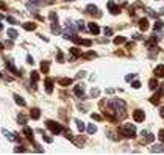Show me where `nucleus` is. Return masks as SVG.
Segmentation results:
<instances>
[{
    "label": "nucleus",
    "instance_id": "52",
    "mask_svg": "<svg viewBox=\"0 0 164 155\" xmlns=\"http://www.w3.org/2000/svg\"><path fill=\"white\" fill-rule=\"evenodd\" d=\"M2 49H3V44H2V42H0V50H2Z\"/></svg>",
    "mask_w": 164,
    "mask_h": 155
},
{
    "label": "nucleus",
    "instance_id": "22",
    "mask_svg": "<svg viewBox=\"0 0 164 155\" xmlns=\"http://www.w3.org/2000/svg\"><path fill=\"white\" fill-rule=\"evenodd\" d=\"M81 57L86 58V60H91V58H95V57H97V53H95L94 50H89V52H86V53H81Z\"/></svg>",
    "mask_w": 164,
    "mask_h": 155
},
{
    "label": "nucleus",
    "instance_id": "27",
    "mask_svg": "<svg viewBox=\"0 0 164 155\" xmlns=\"http://www.w3.org/2000/svg\"><path fill=\"white\" fill-rule=\"evenodd\" d=\"M125 38H124V36H116V38H114V41H113V42H114L116 45H119V44H124L125 42Z\"/></svg>",
    "mask_w": 164,
    "mask_h": 155
},
{
    "label": "nucleus",
    "instance_id": "3",
    "mask_svg": "<svg viewBox=\"0 0 164 155\" xmlns=\"http://www.w3.org/2000/svg\"><path fill=\"white\" fill-rule=\"evenodd\" d=\"M45 125L49 127L50 132H52L53 135H60L61 132H63V127H61L60 122H55V121H50V119H49L47 122H45Z\"/></svg>",
    "mask_w": 164,
    "mask_h": 155
},
{
    "label": "nucleus",
    "instance_id": "25",
    "mask_svg": "<svg viewBox=\"0 0 164 155\" xmlns=\"http://www.w3.org/2000/svg\"><path fill=\"white\" fill-rule=\"evenodd\" d=\"M6 33H8V36H10L11 39H16L17 36H19V33H17V30H14V28H10V30L6 31Z\"/></svg>",
    "mask_w": 164,
    "mask_h": 155
},
{
    "label": "nucleus",
    "instance_id": "37",
    "mask_svg": "<svg viewBox=\"0 0 164 155\" xmlns=\"http://www.w3.org/2000/svg\"><path fill=\"white\" fill-rule=\"evenodd\" d=\"M91 117H92L94 121H102V116H100L99 113H92V115H91Z\"/></svg>",
    "mask_w": 164,
    "mask_h": 155
},
{
    "label": "nucleus",
    "instance_id": "17",
    "mask_svg": "<svg viewBox=\"0 0 164 155\" xmlns=\"http://www.w3.org/2000/svg\"><path fill=\"white\" fill-rule=\"evenodd\" d=\"M24 133H25V136H27V138H28L30 141H33V139H34V136H33L34 132L31 130L30 127H24Z\"/></svg>",
    "mask_w": 164,
    "mask_h": 155
},
{
    "label": "nucleus",
    "instance_id": "11",
    "mask_svg": "<svg viewBox=\"0 0 164 155\" xmlns=\"http://www.w3.org/2000/svg\"><path fill=\"white\" fill-rule=\"evenodd\" d=\"M30 117H31V119H39V117H41V110H39V108H31V110H30Z\"/></svg>",
    "mask_w": 164,
    "mask_h": 155
},
{
    "label": "nucleus",
    "instance_id": "36",
    "mask_svg": "<svg viewBox=\"0 0 164 155\" xmlns=\"http://www.w3.org/2000/svg\"><path fill=\"white\" fill-rule=\"evenodd\" d=\"M158 96H159V97H161V96H164V85H161V86H159L158 85Z\"/></svg>",
    "mask_w": 164,
    "mask_h": 155
},
{
    "label": "nucleus",
    "instance_id": "2",
    "mask_svg": "<svg viewBox=\"0 0 164 155\" xmlns=\"http://www.w3.org/2000/svg\"><path fill=\"white\" fill-rule=\"evenodd\" d=\"M119 133L124 138H134L136 136V127L133 124H124L122 127H119Z\"/></svg>",
    "mask_w": 164,
    "mask_h": 155
},
{
    "label": "nucleus",
    "instance_id": "18",
    "mask_svg": "<svg viewBox=\"0 0 164 155\" xmlns=\"http://www.w3.org/2000/svg\"><path fill=\"white\" fill-rule=\"evenodd\" d=\"M70 55L77 60V58H80V57H81V50H80L78 47H70Z\"/></svg>",
    "mask_w": 164,
    "mask_h": 155
},
{
    "label": "nucleus",
    "instance_id": "31",
    "mask_svg": "<svg viewBox=\"0 0 164 155\" xmlns=\"http://www.w3.org/2000/svg\"><path fill=\"white\" fill-rule=\"evenodd\" d=\"M75 124H77V127H78V130L80 132H83L86 127H84V124H83V121H80V119H75Z\"/></svg>",
    "mask_w": 164,
    "mask_h": 155
},
{
    "label": "nucleus",
    "instance_id": "1",
    "mask_svg": "<svg viewBox=\"0 0 164 155\" xmlns=\"http://www.w3.org/2000/svg\"><path fill=\"white\" fill-rule=\"evenodd\" d=\"M111 107H113V110H114V113L117 115V119L119 117H122L125 115V110H127V103L124 102V100H120V99H113L111 102Z\"/></svg>",
    "mask_w": 164,
    "mask_h": 155
},
{
    "label": "nucleus",
    "instance_id": "50",
    "mask_svg": "<svg viewBox=\"0 0 164 155\" xmlns=\"http://www.w3.org/2000/svg\"><path fill=\"white\" fill-rule=\"evenodd\" d=\"M159 115H161V117H164V107H161V110H159Z\"/></svg>",
    "mask_w": 164,
    "mask_h": 155
},
{
    "label": "nucleus",
    "instance_id": "5",
    "mask_svg": "<svg viewBox=\"0 0 164 155\" xmlns=\"http://www.w3.org/2000/svg\"><path fill=\"white\" fill-rule=\"evenodd\" d=\"M108 10H109V13H111V14H114V16L120 13L119 5H116V3L113 2V0H109V2H108Z\"/></svg>",
    "mask_w": 164,
    "mask_h": 155
},
{
    "label": "nucleus",
    "instance_id": "12",
    "mask_svg": "<svg viewBox=\"0 0 164 155\" xmlns=\"http://www.w3.org/2000/svg\"><path fill=\"white\" fill-rule=\"evenodd\" d=\"M142 136H144V143H152V141H155V135L150 133V132H142Z\"/></svg>",
    "mask_w": 164,
    "mask_h": 155
},
{
    "label": "nucleus",
    "instance_id": "42",
    "mask_svg": "<svg viewBox=\"0 0 164 155\" xmlns=\"http://www.w3.org/2000/svg\"><path fill=\"white\" fill-rule=\"evenodd\" d=\"M103 31H105V36H111V35H113V30L108 28V27H106V28H105Z\"/></svg>",
    "mask_w": 164,
    "mask_h": 155
},
{
    "label": "nucleus",
    "instance_id": "30",
    "mask_svg": "<svg viewBox=\"0 0 164 155\" xmlns=\"http://www.w3.org/2000/svg\"><path fill=\"white\" fill-rule=\"evenodd\" d=\"M17 122L22 125H25V122H27V116L25 115H17Z\"/></svg>",
    "mask_w": 164,
    "mask_h": 155
},
{
    "label": "nucleus",
    "instance_id": "39",
    "mask_svg": "<svg viewBox=\"0 0 164 155\" xmlns=\"http://www.w3.org/2000/svg\"><path fill=\"white\" fill-rule=\"evenodd\" d=\"M131 86H133L134 89H139L141 88V81H138V80H134L133 83H131Z\"/></svg>",
    "mask_w": 164,
    "mask_h": 155
},
{
    "label": "nucleus",
    "instance_id": "19",
    "mask_svg": "<svg viewBox=\"0 0 164 155\" xmlns=\"http://www.w3.org/2000/svg\"><path fill=\"white\" fill-rule=\"evenodd\" d=\"M163 27H164L163 21H161V19H156V21H155V24H153V31H159V30H163Z\"/></svg>",
    "mask_w": 164,
    "mask_h": 155
},
{
    "label": "nucleus",
    "instance_id": "8",
    "mask_svg": "<svg viewBox=\"0 0 164 155\" xmlns=\"http://www.w3.org/2000/svg\"><path fill=\"white\" fill-rule=\"evenodd\" d=\"M45 85V91H47V94H52L53 93V79H50V77H47L44 81Z\"/></svg>",
    "mask_w": 164,
    "mask_h": 155
},
{
    "label": "nucleus",
    "instance_id": "4",
    "mask_svg": "<svg viewBox=\"0 0 164 155\" xmlns=\"http://www.w3.org/2000/svg\"><path fill=\"white\" fill-rule=\"evenodd\" d=\"M86 13L91 16H95V17H99V16H102V13L99 11V8L95 6V5H88L86 6Z\"/></svg>",
    "mask_w": 164,
    "mask_h": 155
},
{
    "label": "nucleus",
    "instance_id": "24",
    "mask_svg": "<svg viewBox=\"0 0 164 155\" xmlns=\"http://www.w3.org/2000/svg\"><path fill=\"white\" fill-rule=\"evenodd\" d=\"M158 85H159V83H158V80H156V79H152V80L149 81V88L152 89V91H153V89H156V88H158Z\"/></svg>",
    "mask_w": 164,
    "mask_h": 155
},
{
    "label": "nucleus",
    "instance_id": "21",
    "mask_svg": "<svg viewBox=\"0 0 164 155\" xmlns=\"http://www.w3.org/2000/svg\"><path fill=\"white\" fill-rule=\"evenodd\" d=\"M39 80V74L36 71H33L31 72V86H33V88H36V81Z\"/></svg>",
    "mask_w": 164,
    "mask_h": 155
},
{
    "label": "nucleus",
    "instance_id": "38",
    "mask_svg": "<svg viewBox=\"0 0 164 155\" xmlns=\"http://www.w3.org/2000/svg\"><path fill=\"white\" fill-rule=\"evenodd\" d=\"M92 44V41H89V39H81L80 41V45H91Z\"/></svg>",
    "mask_w": 164,
    "mask_h": 155
},
{
    "label": "nucleus",
    "instance_id": "40",
    "mask_svg": "<svg viewBox=\"0 0 164 155\" xmlns=\"http://www.w3.org/2000/svg\"><path fill=\"white\" fill-rule=\"evenodd\" d=\"M158 138H159V141H161V143H164V130H159Z\"/></svg>",
    "mask_w": 164,
    "mask_h": 155
},
{
    "label": "nucleus",
    "instance_id": "43",
    "mask_svg": "<svg viewBox=\"0 0 164 155\" xmlns=\"http://www.w3.org/2000/svg\"><path fill=\"white\" fill-rule=\"evenodd\" d=\"M134 77H136L134 74H128V75H125V80H127V81H130V80H134Z\"/></svg>",
    "mask_w": 164,
    "mask_h": 155
},
{
    "label": "nucleus",
    "instance_id": "14",
    "mask_svg": "<svg viewBox=\"0 0 164 155\" xmlns=\"http://www.w3.org/2000/svg\"><path fill=\"white\" fill-rule=\"evenodd\" d=\"M155 77H158V79H161V77H164V66L159 64L155 67Z\"/></svg>",
    "mask_w": 164,
    "mask_h": 155
},
{
    "label": "nucleus",
    "instance_id": "29",
    "mask_svg": "<svg viewBox=\"0 0 164 155\" xmlns=\"http://www.w3.org/2000/svg\"><path fill=\"white\" fill-rule=\"evenodd\" d=\"M158 42V38H155V36H152V38H150L147 42H145V45H147V47H153V44H156Z\"/></svg>",
    "mask_w": 164,
    "mask_h": 155
},
{
    "label": "nucleus",
    "instance_id": "7",
    "mask_svg": "<svg viewBox=\"0 0 164 155\" xmlns=\"http://www.w3.org/2000/svg\"><path fill=\"white\" fill-rule=\"evenodd\" d=\"M74 93H75V96H78L80 99H84V85L83 83L77 85L74 88Z\"/></svg>",
    "mask_w": 164,
    "mask_h": 155
},
{
    "label": "nucleus",
    "instance_id": "32",
    "mask_svg": "<svg viewBox=\"0 0 164 155\" xmlns=\"http://www.w3.org/2000/svg\"><path fill=\"white\" fill-rule=\"evenodd\" d=\"M39 133H41V135H42V139L45 141V143H52V141H53V139H52V138H50V136H49V135H45V133H44V132H42V130H39Z\"/></svg>",
    "mask_w": 164,
    "mask_h": 155
},
{
    "label": "nucleus",
    "instance_id": "9",
    "mask_svg": "<svg viewBox=\"0 0 164 155\" xmlns=\"http://www.w3.org/2000/svg\"><path fill=\"white\" fill-rule=\"evenodd\" d=\"M6 67L10 69V72H11L13 75H17V77H20V72L16 69V66L13 64V61H11V60H8V61H6Z\"/></svg>",
    "mask_w": 164,
    "mask_h": 155
},
{
    "label": "nucleus",
    "instance_id": "33",
    "mask_svg": "<svg viewBox=\"0 0 164 155\" xmlns=\"http://www.w3.org/2000/svg\"><path fill=\"white\" fill-rule=\"evenodd\" d=\"M6 21H8V24H11V25H16V24H17V21H16L13 16H8V17H6Z\"/></svg>",
    "mask_w": 164,
    "mask_h": 155
},
{
    "label": "nucleus",
    "instance_id": "51",
    "mask_svg": "<svg viewBox=\"0 0 164 155\" xmlns=\"http://www.w3.org/2000/svg\"><path fill=\"white\" fill-rule=\"evenodd\" d=\"M133 38H134V39H142V36H141V35H134Z\"/></svg>",
    "mask_w": 164,
    "mask_h": 155
},
{
    "label": "nucleus",
    "instance_id": "28",
    "mask_svg": "<svg viewBox=\"0 0 164 155\" xmlns=\"http://www.w3.org/2000/svg\"><path fill=\"white\" fill-rule=\"evenodd\" d=\"M86 132H88L89 135H92V133H95V132H97V127H95L94 124H89L88 127H86Z\"/></svg>",
    "mask_w": 164,
    "mask_h": 155
},
{
    "label": "nucleus",
    "instance_id": "13",
    "mask_svg": "<svg viewBox=\"0 0 164 155\" xmlns=\"http://www.w3.org/2000/svg\"><path fill=\"white\" fill-rule=\"evenodd\" d=\"M138 25H139V28L142 30V31H145L149 28V19L147 17H144V19H141L139 22H138Z\"/></svg>",
    "mask_w": 164,
    "mask_h": 155
},
{
    "label": "nucleus",
    "instance_id": "48",
    "mask_svg": "<svg viewBox=\"0 0 164 155\" xmlns=\"http://www.w3.org/2000/svg\"><path fill=\"white\" fill-rule=\"evenodd\" d=\"M99 94V89H92L91 91V96H97Z\"/></svg>",
    "mask_w": 164,
    "mask_h": 155
},
{
    "label": "nucleus",
    "instance_id": "54",
    "mask_svg": "<svg viewBox=\"0 0 164 155\" xmlns=\"http://www.w3.org/2000/svg\"><path fill=\"white\" fill-rule=\"evenodd\" d=\"M64 2H74V0H64Z\"/></svg>",
    "mask_w": 164,
    "mask_h": 155
},
{
    "label": "nucleus",
    "instance_id": "26",
    "mask_svg": "<svg viewBox=\"0 0 164 155\" xmlns=\"http://www.w3.org/2000/svg\"><path fill=\"white\" fill-rule=\"evenodd\" d=\"M24 28L25 30H36V24H34V22H25V24H24Z\"/></svg>",
    "mask_w": 164,
    "mask_h": 155
},
{
    "label": "nucleus",
    "instance_id": "41",
    "mask_svg": "<svg viewBox=\"0 0 164 155\" xmlns=\"http://www.w3.org/2000/svg\"><path fill=\"white\" fill-rule=\"evenodd\" d=\"M58 63H64V55L61 52H58Z\"/></svg>",
    "mask_w": 164,
    "mask_h": 155
},
{
    "label": "nucleus",
    "instance_id": "23",
    "mask_svg": "<svg viewBox=\"0 0 164 155\" xmlns=\"http://www.w3.org/2000/svg\"><path fill=\"white\" fill-rule=\"evenodd\" d=\"M72 81H74L72 79H60L58 83H60L61 86H69V85H72Z\"/></svg>",
    "mask_w": 164,
    "mask_h": 155
},
{
    "label": "nucleus",
    "instance_id": "47",
    "mask_svg": "<svg viewBox=\"0 0 164 155\" xmlns=\"http://www.w3.org/2000/svg\"><path fill=\"white\" fill-rule=\"evenodd\" d=\"M13 47V41H6V49H11Z\"/></svg>",
    "mask_w": 164,
    "mask_h": 155
},
{
    "label": "nucleus",
    "instance_id": "49",
    "mask_svg": "<svg viewBox=\"0 0 164 155\" xmlns=\"http://www.w3.org/2000/svg\"><path fill=\"white\" fill-rule=\"evenodd\" d=\"M125 44H127V47H128V49H130V47H133V45H134V42H127V41H125Z\"/></svg>",
    "mask_w": 164,
    "mask_h": 155
},
{
    "label": "nucleus",
    "instance_id": "46",
    "mask_svg": "<svg viewBox=\"0 0 164 155\" xmlns=\"http://www.w3.org/2000/svg\"><path fill=\"white\" fill-rule=\"evenodd\" d=\"M27 63H28V64H33V63H34L33 61V57H30V55L27 57Z\"/></svg>",
    "mask_w": 164,
    "mask_h": 155
},
{
    "label": "nucleus",
    "instance_id": "16",
    "mask_svg": "<svg viewBox=\"0 0 164 155\" xmlns=\"http://www.w3.org/2000/svg\"><path fill=\"white\" fill-rule=\"evenodd\" d=\"M14 102H16L19 107H25V105H27V102L22 99V96H19V94H14Z\"/></svg>",
    "mask_w": 164,
    "mask_h": 155
},
{
    "label": "nucleus",
    "instance_id": "44",
    "mask_svg": "<svg viewBox=\"0 0 164 155\" xmlns=\"http://www.w3.org/2000/svg\"><path fill=\"white\" fill-rule=\"evenodd\" d=\"M50 19H52V21H55V22H56V19H58V16H56V13H50Z\"/></svg>",
    "mask_w": 164,
    "mask_h": 155
},
{
    "label": "nucleus",
    "instance_id": "34",
    "mask_svg": "<svg viewBox=\"0 0 164 155\" xmlns=\"http://www.w3.org/2000/svg\"><path fill=\"white\" fill-rule=\"evenodd\" d=\"M150 102L155 103V105H156V103H159V96H152V97H150Z\"/></svg>",
    "mask_w": 164,
    "mask_h": 155
},
{
    "label": "nucleus",
    "instance_id": "53",
    "mask_svg": "<svg viewBox=\"0 0 164 155\" xmlns=\"http://www.w3.org/2000/svg\"><path fill=\"white\" fill-rule=\"evenodd\" d=\"M3 28V25H2V22H0V30H2Z\"/></svg>",
    "mask_w": 164,
    "mask_h": 155
},
{
    "label": "nucleus",
    "instance_id": "10",
    "mask_svg": "<svg viewBox=\"0 0 164 155\" xmlns=\"http://www.w3.org/2000/svg\"><path fill=\"white\" fill-rule=\"evenodd\" d=\"M150 152H153V154H161V152H164V143H161V144H153L152 147H150Z\"/></svg>",
    "mask_w": 164,
    "mask_h": 155
},
{
    "label": "nucleus",
    "instance_id": "35",
    "mask_svg": "<svg viewBox=\"0 0 164 155\" xmlns=\"http://www.w3.org/2000/svg\"><path fill=\"white\" fill-rule=\"evenodd\" d=\"M14 152H16V154H17V152L22 154V152H27V149L24 147V146H19V147H14Z\"/></svg>",
    "mask_w": 164,
    "mask_h": 155
},
{
    "label": "nucleus",
    "instance_id": "6",
    "mask_svg": "<svg viewBox=\"0 0 164 155\" xmlns=\"http://www.w3.org/2000/svg\"><path fill=\"white\" fill-rule=\"evenodd\" d=\"M133 119H134L136 122H142V121L145 119V113H144L142 110H134V111H133Z\"/></svg>",
    "mask_w": 164,
    "mask_h": 155
},
{
    "label": "nucleus",
    "instance_id": "15",
    "mask_svg": "<svg viewBox=\"0 0 164 155\" xmlns=\"http://www.w3.org/2000/svg\"><path fill=\"white\" fill-rule=\"evenodd\" d=\"M89 31L91 33H94V35H99L100 33V28H99V25L97 24H94V22H89Z\"/></svg>",
    "mask_w": 164,
    "mask_h": 155
},
{
    "label": "nucleus",
    "instance_id": "20",
    "mask_svg": "<svg viewBox=\"0 0 164 155\" xmlns=\"http://www.w3.org/2000/svg\"><path fill=\"white\" fill-rule=\"evenodd\" d=\"M49 69H50V63L49 61H42V63H41V72H42V74H47Z\"/></svg>",
    "mask_w": 164,
    "mask_h": 155
},
{
    "label": "nucleus",
    "instance_id": "45",
    "mask_svg": "<svg viewBox=\"0 0 164 155\" xmlns=\"http://www.w3.org/2000/svg\"><path fill=\"white\" fill-rule=\"evenodd\" d=\"M6 8H8V5L5 2H0V10H6Z\"/></svg>",
    "mask_w": 164,
    "mask_h": 155
}]
</instances>
